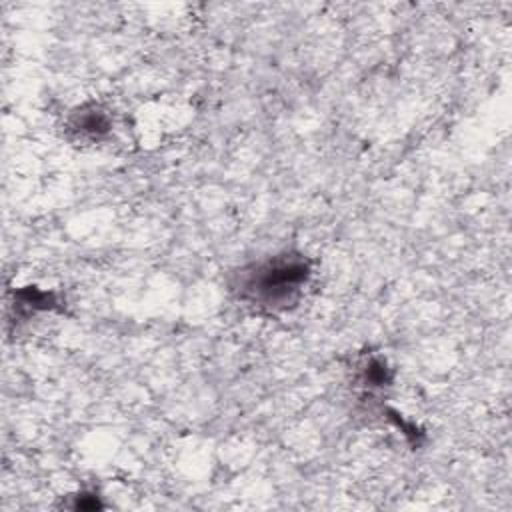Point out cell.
I'll return each mask as SVG.
<instances>
[{"mask_svg": "<svg viewBox=\"0 0 512 512\" xmlns=\"http://www.w3.org/2000/svg\"><path fill=\"white\" fill-rule=\"evenodd\" d=\"M72 128L78 130L82 136L100 138L104 132H108L110 120L104 112L94 108V110H86V112H80L78 116H74L72 118Z\"/></svg>", "mask_w": 512, "mask_h": 512, "instance_id": "7a4b0ae2", "label": "cell"}, {"mask_svg": "<svg viewBox=\"0 0 512 512\" xmlns=\"http://www.w3.org/2000/svg\"><path fill=\"white\" fill-rule=\"evenodd\" d=\"M310 276V262L302 254L282 252L244 268L234 282V290L240 300L252 306L286 310L300 300Z\"/></svg>", "mask_w": 512, "mask_h": 512, "instance_id": "6da1fadb", "label": "cell"}]
</instances>
